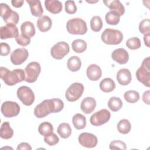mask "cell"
<instances>
[{"label": "cell", "instance_id": "cell-1", "mask_svg": "<svg viewBox=\"0 0 150 150\" xmlns=\"http://www.w3.org/2000/svg\"><path fill=\"white\" fill-rule=\"evenodd\" d=\"M64 107L63 101L57 98L47 99L37 105L34 109V115L38 118H42L50 113L61 111Z\"/></svg>", "mask_w": 150, "mask_h": 150}, {"label": "cell", "instance_id": "cell-2", "mask_svg": "<svg viewBox=\"0 0 150 150\" xmlns=\"http://www.w3.org/2000/svg\"><path fill=\"white\" fill-rule=\"evenodd\" d=\"M0 77L7 86H12L25 80V72L21 69L10 71L6 67H1Z\"/></svg>", "mask_w": 150, "mask_h": 150}, {"label": "cell", "instance_id": "cell-3", "mask_svg": "<svg viewBox=\"0 0 150 150\" xmlns=\"http://www.w3.org/2000/svg\"><path fill=\"white\" fill-rule=\"evenodd\" d=\"M101 38L107 45H116L120 44L123 40V34L119 30L107 28L101 33Z\"/></svg>", "mask_w": 150, "mask_h": 150}, {"label": "cell", "instance_id": "cell-4", "mask_svg": "<svg viewBox=\"0 0 150 150\" xmlns=\"http://www.w3.org/2000/svg\"><path fill=\"white\" fill-rule=\"evenodd\" d=\"M66 29L67 32L71 35H83L87 31L86 22L79 18L69 20L66 23Z\"/></svg>", "mask_w": 150, "mask_h": 150}, {"label": "cell", "instance_id": "cell-5", "mask_svg": "<svg viewBox=\"0 0 150 150\" xmlns=\"http://www.w3.org/2000/svg\"><path fill=\"white\" fill-rule=\"evenodd\" d=\"M149 65V57H148L144 59L141 66L136 71L137 80L147 87H150Z\"/></svg>", "mask_w": 150, "mask_h": 150}, {"label": "cell", "instance_id": "cell-6", "mask_svg": "<svg viewBox=\"0 0 150 150\" xmlns=\"http://www.w3.org/2000/svg\"><path fill=\"white\" fill-rule=\"evenodd\" d=\"M0 15L6 24L17 25L19 21V14L12 11L8 4H0Z\"/></svg>", "mask_w": 150, "mask_h": 150}, {"label": "cell", "instance_id": "cell-7", "mask_svg": "<svg viewBox=\"0 0 150 150\" xmlns=\"http://www.w3.org/2000/svg\"><path fill=\"white\" fill-rule=\"evenodd\" d=\"M84 90V86L80 83H72L67 89L65 97L69 102H74L78 100L82 96Z\"/></svg>", "mask_w": 150, "mask_h": 150}, {"label": "cell", "instance_id": "cell-8", "mask_svg": "<svg viewBox=\"0 0 150 150\" xmlns=\"http://www.w3.org/2000/svg\"><path fill=\"white\" fill-rule=\"evenodd\" d=\"M41 71L40 64L37 62L29 63L25 69V81L31 83L35 82Z\"/></svg>", "mask_w": 150, "mask_h": 150}, {"label": "cell", "instance_id": "cell-9", "mask_svg": "<svg viewBox=\"0 0 150 150\" xmlns=\"http://www.w3.org/2000/svg\"><path fill=\"white\" fill-rule=\"evenodd\" d=\"M16 94L20 101L26 106L31 105L35 101L34 93L29 87L21 86L17 90Z\"/></svg>", "mask_w": 150, "mask_h": 150}, {"label": "cell", "instance_id": "cell-10", "mask_svg": "<svg viewBox=\"0 0 150 150\" xmlns=\"http://www.w3.org/2000/svg\"><path fill=\"white\" fill-rule=\"evenodd\" d=\"M20 106L16 103L12 101H6L1 105V111L5 117L11 118L17 116L20 112Z\"/></svg>", "mask_w": 150, "mask_h": 150}, {"label": "cell", "instance_id": "cell-11", "mask_svg": "<svg viewBox=\"0 0 150 150\" xmlns=\"http://www.w3.org/2000/svg\"><path fill=\"white\" fill-rule=\"evenodd\" d=\"M70 51V47L65 42H59L53 45L50 49V54L56 60L62 59Z\"/></svg>", "mask_w": 150, "mask_h": 150}, {"label": "cell", "instance_id": "cell-12", "mask_svg": "<svg viewBox=\"0 0 150 150\" xmlns=\"http://www.w3.org/2000/svg\"><path fill=\"white\" fill-rule=\"evenodd\" d=\"M110 117V112L107 109H102L92 114L90 118V122L94 126H100L107 122Z\"/></svg>", "mask_w": 150, "mask_h": 150}, {"label": "cell", "instance_id": "cell-13", "mask_svg": "<svg viewBox=\"0 0 150 150\" xmlns=\"http://www.w3.org/2000/svg\"><path fill=\"white\" fill-rule=\"evenodd\" d=\"M29 56V53L26 49L21 47L15 49L11 54V62L14 65H20L24 63Z\"/></svg>", "mask_w": 150, "mask_h": 150}, {"label": "cell", "instance_id": "cell-14", "mask_svg": "<svg viewBox=\"0 0 150 150\" xmlns=\"http://www.w3.org/2000/svg\"><path fill=\"white\" fill-rule=\"evenodd\" d=\"M79 144L84 147L91 148L95 147L98 142L97 138L91 133L83 132L78 137Z\"/></svg>", "mask_w": 150, "mask_h": 150}, {"label": "cell", "instance_id": "cell-15", "mask_svg": "<svg viewBox=\"0 0 150 150\" xmlns=\"http://www.w3.org/2000/svg\"><path fill=\"white\" fill-rule=\"evenodd\" d=\"M1 39H6L16 38L18 35V29L15 25L6 24L1 27Z\"/></svg>", "mask_w": 150, "mask_h": 150}, {"label": "cell", "instance_id": "cell-16", "mask_svg": "<svg viewBox=\"0 0 150 150\" xmlns=\"http://www.w3.org/2000/svg\"><path fill=\"white\" fill-rule=\"evenodd\" d=\"M111 58L120 64L127 63L129 60V54L124 48L115 49L111 53Z\"/></svg>", "mask_w": 150, "mask_h": 150}, {"label": "cell", "instance_id": "cell-17", "mask_svg": "<svg viewBox=\"0 0 150 150\" xmlns=\"http://www.w3.org/2000/svg\"><path fill=\"white\" fill-rule=\"evenodd\" d=\"M116 78L120 84L122 86H127L131 81V73L128 69H121L117 72Z\"/></svg>", "mask_w": 150, "mask_h": 150}, {"label": "cell", "instance_id": "cell-18", "mask_svg": "<svg viewBox=\"0 0 150 150\" xmlns=\"http://www.w3.org/2000/svg\"><path fill=\"white\" fill-rule=\"evenodd\" d=\"M96 107V101L95 99L91 97H87L84 98L80 104V108L81 111L86 114H90L92 112Z\"/></svg>", "mask_w": 150, "mask_h": 150}, {"label": "cell", "instance_id": "cell-19", "mask_svg": "<svg viewBox=\"0 0 150 150\" xmlns=\"http://www.w3.org/2000/svg\"><path fill=\"white\" fill-rule=\"evenodd\" d=\"M86 74L89 80L91 81H97L101 78L102 71L99 66L96 64H92L87 67Z\"/></svg>", "mask_w": 150, "mask_h": 150}, {"label": "cell", "instance_id": "cell-20", "mask_svg": "<svg viewBox=\"0 0 150 150\" xmlns=\"http://www.w3.org/2000/svg\"><path fill=\"white\" fill-rule=\"evenodd\" d=\"M103 3L110 11H115L122 16L125 13V8L119 0H104Z\"/></svg>", "mask_w": 150, "mask_h": 150}, {"label": "cell", "instance_id": "cell-21", "mask_svg": "<svg viewBox=\"0 0 150 150\" xmlns=\"http://www.w3.org/2000/svg\"><path fill=\"white\" fill-rule=\"evenodd\" d=\"M37 26L38 29L42 32L49 30L52 25V21L50 18L47 15H42L37 21Z\"/></svg>", "mask_w": 150, "mask_h": 150}, {"label": "cell", "instance_id": "cell-22", "mask_svg": "<svg viewBox=\"0 0 150 150\" xmlns=\"http://www.w3.org/2000/svg\"><path fill=\"white\" fill-rule=\"evenodd\" d=\"M45 6L46 9L53 14L59 13L63 8L62 3L58 0H46Z\"/></svg>", "mask_w": 150, "mask_h": 150}, {"label": "cell", "instance_id": "cell-23", "mask_svg": "<svg viewBox=\"0 0 150 150\" xmlns=\"http://www.w3.org/2000/svg\"><path fill=\"white\" fill-rule=\"evenodd\" d=\"M27 3L29 5L31 13L33 16L38 17L42 16L43 9L41 2L39 0H27Z\"/></svg>", "mask_w": 150, "mask_h": 150}, {"label": "cell", "instance_id": "cell-24", "mask_svg": "<svg viewBox=\"0 0 150 150\" xmlns=\"http://www.w3.org/2000/svg\"><path fill=\"white\" fill-rule=\"evenodd\" d=\"M21 30L22 35L32 38L35 35V28L33 23L30 21H25L23 22L21 26Z\"/></svg>", "mask_w": 150, "mask_h": 150}, {"label": "cell", "instance_id": "cell-25", "mask_svg": "<svg viewBox=\"0 0 150 150\" xmlns=\"http://www.w3.org/2000/svg\"><path fill=\"white\" fill-rule=\"evenodd\" d=\"M100 90L104 93L112 91L115 88V83L111 78H105L102 80L99 84Z\"/></svg>", "mask_w": 150, "mask_h": 150}, {"label": "cell", "instance_id": "cell-26", "mask_svg": "<svg viewBox=\"0 0 150 150\" xmlns=\"http://www.w3.org/2000/svg\"><path fill=\"white\" fill-rule=\"evenodd\" d=\"M13 131L10 127L9 122L6 121L2 124L0 128V137L4 139H9L12 137Z\"/></svg>", "mask_w": 150, "mask_h": 150}, {"label": "cell", "instance_id": "cell-27", "mask_svg": "<svg viewBox=\"0 0 150 150\" xmlns=\"http://www.w3.org/2000/svg\"><path fill=\"white\" fill-rule=\"evenodd\" d=\"M72 122L77 129H82L86 126V118L81 114L77 113L73 115Z\"/></svg>", "mask_w": 150, "mask_h": 150}, {"label": "cell", "instance_id": "cell-28", "mask_svg": "<svg viewBox=\"0 0 150 150\" xmlns=\"http://www.w3.org/2000/svg\"><path fill=\"white\" fill-rule=\"evenodd\" d=\"M67 66L71 71L75 72L79 70L81 66L80 59L76 56H71L67 60Z\"/></svg>", "mask_w": 150, "mask_h": 150}, {"label": "cell", "instance_id": "cell-29", "mask_svg": "<svg viewBox=\"0 0 150 150\" xmlns=\"http://www.w3.org/2000/svg\"><path fill=\"white\" fill-rule=\"evenodd\" d=\"M57 132L62 138H67L71 134V128L70 125L68 123L63 122L59 125Z\"/></svg>", "mask_w": 150, "mask_h": 150}, {"label": "cell", "instance_id": "cell-30", "mask_svg": "<svg viewBox=\"0 0 150 150\" xmlns=\"http://www.w3.org/2000/svg\"><path fill=\"white\" fill-rule=\"evenodd\" d=\"M105 19L108 25H116L120 21V15L115 11H110L105 14Z\"/></svg>", "mask_w": 150, "mask_h": 150}, {"label": "cell", "instance_id": "cell-31", "mask_svg": "<svg viewBox=\"0 0 150 150\" xmlns=\"http://www.w3.org/2000/svg\"><path fill=\"white\" fill-rule=\"evenodd\" d=\"M87 43L83 39H75L71 43V47L73 51L76 53H81L84 52L87 49Z\"/></svg>", "mask_w": 150, "mask_h": 150}, {"label": "cell", "instance_id": "cell-32", "mask_svg": "<svg viewBox=\"0 0 150 150\" xmlns=\"http://www.w3.org/2000/svg\"><path fill=\"white\" fill-rule=\"evenodd\" d=\"M122 106V102L119 97H112L108 101V107L113 112L119 111Z\"/></svg>", "mask_w": 150, "mask_h": 150}, {"label": "cell", "instance_id": "cell-33", "mask_svg": "<svg viewBox=\"0 0 150 150\" xmlns=\"http://www.w3.org/2000/svg\"><path fill=\"white\" fill-rule=\"evenodd\" d=\"M117 127L118 132L122 134H128L131 129V124L127 119L121 120L117 124Z\"/></svg>", "mask_w": 150, "mask_h": 150}, {"label": "cell", "instance_id": "cell-34", "mask_svg": "<svg viewBox=\"0 0 150 150\" xmlns=\"http://www.w3.org/2000/svg\"><path fill=\"white\" fill-rule=\"evenodd\" d=\"M38 131L40 135L45 137L53 132V127L51 123L45 121L39 125Z\"/></svg>", "mask_w": 150, "mask_h": 150}, {"label": "cell", "instance_id": "cell-35", "mask_svg": "<svg viewBox=\"0 0 150 150\" xmlns=\"http://www.w3.org/2000/svg\"><path fill=\"white\" fill-rule=\"evenodd\" d=\"M90 28L94 32H100L103 27V23L102 19L99 16H94L90 20Z\"/></svg>", "mask_w": 150, "mask_h": 150}, {"label": "cell", "instance_id": "cell-36", "mask_svg": "<svg viewBox=\"0 0 150 150\" xmlns=\"http://www.w3.org/2000/svg\"><path fill=\"white\" fill-rule=\"evenodd\" d=\"M124 99L129 103H135L139 99V94L135 90H128L124 94Z\"/></svg>", "mask_w": 150, "mask_h": 150}, {"label": "cell", "instance_id": "cell-37", "mask_svg": "<svg viewBox=\"0 0 150 150\" xmlns=\"http://www.w3.org/2000/svg\"><path fill=\"white\" fill-rule=\"evenodd\" d=\"M126 46L129 49L136 50L140 48L141 43L140 39L137 37H132L128 39L126 42Z\"/></svg>", "mask_w": 150, "mask_h": 150}, {"label": "cell", "instance_id": "cell-38", "mask_svg": "<svg viewBox=\"0 0 150 150\" xmlns=\"http://www.w3.org/2000/svg\"><path fill=\"white\" fill-rule=\"evenodd\" d=\"M139 30L143 34L146 35L150 33V21L148 18L143 19L139 25Z\"/></svg>", "mask_w": 150, "mask_h": 150}, {"label": "cell", "instance_id": "cell-39", "mask_svg": "<svg viewBox=\"0 0 150 150\" xmlns=\"http://www.w3.org/2000/svg\"><path fill=\"white\" fill-rule=\"evenodd\" d=\"M44 141L49 146H54L59 142V138L56 134L52 132L44 137Z\"/></svg>", "mask_w": 150, "mask_h": 150}, {"label": "cell", "instance_id": "cell-40", "mask_svg": "<svg viewBox=\"0 0 150 150\" xmlns=\"http://www.w3.org/2000/svg\"><path fill=\"white\" fill-rule=\"evenodd\" d=\"M110 149H122L125 150L127 149V145L125 143L121 140H114L111 141L109 145Z\"/></svg>", "mask_w": 150, "mask_h": 150}, {"label": "cell", "instance_id": "cell-41", "mask_svg": "<svg viewBox=\"0 0 150 150\" xmlns=\"http://www.w3.org/2000/svg\"><path fill=\"white\" fill-rule=\"evenodd\" d=\"M65 4V11L69 14H74L77 11V6L74 1L69 0L66 1Z\"/></svg>", "mask_w": 150, "mask_h": 150}, {"label": "cell", "instance_id": "cell-42", "mask_svg": "<svg viewBox=\"0 0 150 150\" xmlns=\"http://www.w3.org/2000/svg\"><path fill=\"white\" fill-rule=\"evenodd\" d=\"M15 40L19 45L22 46H26L30 43V38L22 34H19L15 38Z\"/></svg>", "mask_w": 150, "mask_h": 150}, {"label": "cell", "instance_id": "cell-43", "mask_svg": "<svg viewBox=\"0 0 150 150\" xmlns=\"http://www.w3.org/2000/svg\"><path fill=\"white\" fill-rule=\"evenodd\" d=\"M0 54L1 56H7L11 52V47L6 43H1L0 44Z\"/></svg>", "mask_w": 150, "mask_h": 150}, {"label": "cell", "instance_id": "cell-44", "mask_svg": "<svg viewBox=\"0 0 150 150\" xmlns=\"http://www.w3.org/2000/svg\"><path fill=\"white\" fill-rule=\"evenodd\" d=\"M16 149L17 150H22V149L31 150L32 147L30 145V144L27 142H22L18 145Z\"/></svg>", "mask_w": 150, "mask_h": 150}, {"label": "cell", "instance_id": "cell-45", "mask_svg": "<svg viewBox=\"0 0 150 150\" xmlns=\"http://www.w3.org/2000/svg\"><path fill=\"white\" fill-rule=\"evenodd\" d=\"M149 90H147L143 93L142 97L143 101L148 105H149Z\"/></svg>", "mask_w": 150, "mask_h": 150}, {"label": "cell", "instance_id": "cell-46", "mask_svg": "<svg viewBox=\"0 0 150 150\" xmlns=\"http://www.w3.org/2000/svg\"><path fill=\"white\" fill-rule=\"evenodd\" d=\"M24 3V1L23 0H12L11 1V4L15 8H20L21 7Z\"/></svg>", "mask_w": 150, "mask_h": 150}, {"label": "cell", "instance_id": "cell-47", "mask_svg": "<svg viewBox=\"0 0 150 150\" xmlns=\"http://www.w3.org/2000/svg\"><path fill=\"white\" fill-rule=\"evenodd\" d=\"M149 37H150V33H147L146 35H144V41L145 45L148 47H149Z\"/></svg>", "mask_w": 150, "mask_h": 150}]
</instances>
